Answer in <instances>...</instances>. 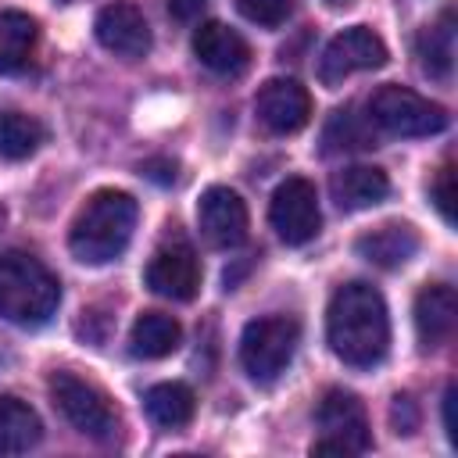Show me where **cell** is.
<instances>
[{
	"label": "cell",
	"instance_id": "cell-1",
	"mask_svg": "<svg viewBox=\"0 0 458 458\" xmlns=\"http://www.w3.org/2000/svg\"><path fill=\"white\" fill-rule=\"evenodd\" d=\"M326 340L329 351L351 369L379 365L390 347V318L383 293L369 283H344L326 308Z\"/></svg>",
	"mask_w": 458,
	"mask_h": 458
},
{
	"label": "cell",
	"instance_id": "cell-2",
	"mask_svg": "<svg viewBox=\"0 0 458 458\" xmlns=\"http://www.w3.org/2000/svg\"><path fill=\"white\" fill-rule=\"evenodd\" d=\"M136 200L125 190H97L75 215L68 233V250L82 265H107L114 261L136 229Z\"/></svg>",
	"mask_w": 458,
	"mask_h": 458
},
{
	"label": "cell",
	"instance_id": "cell-3",
	"mask_svg": "<svg viewBox=\"0 0 458 458\" xmlns=\"http://www.w3.org/2000/svg\"><path fill=\"white\" fill-rule=\"evenodd\" d=\"M57 304H61V283L39 258L25 250L0 254V318L36 329L50 322Z\"/></svg>",
	"mask_w": 458,
	"mask_h": 458
},
{
	"label": "cell",
	"instance_id": "cell-4",
	"mask_svg": "<svg viewBox=\"0 0 458 458\" xmlns=\"http://www.w3.org/2000/svg\"><path fill=\"white\" fill-rule=\"evenodd\" d=\"M301 340V322L290 315H261L243 326L240 336V365L254 383H272L293 361Z\"/></svg>",
	"mask_w": 458,
	"mask_h": 458
},
{
	"label": "cell",
	"instance_id": "cell-5",
	"mask_svg": "<svg viewBox=\"0 0 458 458\" xmlns=\"http://www.w3.org/2000/svg\"><path fill=\"white\" fill-rule=\"evenodd\" d=\"M365 118L390 136H437L447 129V111L440 104L397 82H386L369 97Z\"/></svg>",
	"mask_w": 458,
	"mask_h": 458
},
{
	"label": "cell",
	"instance_id": "cell-6",
	"mask_svg": "<svg viewBox=\"0 0 458 458\" xmlns=\"http://www.w3.org/2000/svg\"><path fill=\"white\" fill-rule=\"evenodd\" d=\"M50 397H54L57 411L82 437L100 440V444H111L118 437V411L111 408L104 390H97L89 379H79L75 372H54L50 376Z\"/></svg>",
	"mask_w": 458,
	"mask_h": 458
},
{
	"label": "cell",
	"instance_id": "cell-7",
	"mask_svg": "<svg viewBox=\"0 0 458 458\" xmlns=\"http://www.w3.org/2000/svg\"><path fill=\"white\" fill-rule=\"evenodd\" d=\"M315 419L322 426V440L311 444V454H358L369 451L372 433L365 419V404L351 390H326V397L315 408Z\"/></svg>",
	"mask_w": 458,
	"mask_h": 458
},
{
	"label": "cell",
	"instance_id": "cell-8",
	"mask_svg": "<svg viewBox=\"0 0 458 458\" xmlns=\"http://www.w3.org/2000/svg\"><path fill=\"white\" fill-rule=\"evenodd\" d=\"M383 64H386V43L369 25H351L326 43L318 57V79L322 86H340L347 75L372 72Z\"/></svg>",
	"mask_w": 458,
	"mask_h": 458
},
{
	"label": "cell",
	"instance_id": "cell-9",
	"mask_svg": "<svg viewBox=\"0 0 458 458\" xmlns=\"http://www.w3.org/2000/svg\"><path fill=\"white\" fill-rule=\"evenodd\" d=\"M268 222L279 233V240L290 243V247H301V243L315 240V233L322 225L315 186L301 175H290L286 182H279L276 193H272V204H268Z\"/></svg>",
	"mask_w": 458,
	"mask_h": 458
},
{
	"label": "cell",
	"instance_id": "cell-10",
	"mask_svg": "<svg viewBox=\"0 0 458 458\" xmlns=\"http://www.w3.org/2000/svg\"><path fill=\"white\" fill-rule=\"evenodd\" d=\"M254 114L268 132L290 136L308 125L311 97L297 79H268L254 97Z\"/></svg>",
	"mask_w": 458,
	"mask_h": 458
},
{
	"label": "cell",
	"instance_id": "cell-11",
	"mask_svg": "<svg viewBox=\"0 0 458 458\" xmlns=\"http://www.w3.org/2000/svg\"><path fill=\"white\" fill-rule=\"evenodd\" d=\"M197 222L211 247H240L247 240V204L229 186H208L197 200Z\"/></svg>",
	"mask_w": 458,
	"mask_h": 458
},
{
	"label": "cell",
	"instance_id": "cell-12",
	"mask_svg": "<svg viewBox=\"0 0 458 458\" xmlns=\"http://www.w3.org/2000/svg\"><path fill=\"white\" fill-rule=\"evenodd\" d=\"M93 32H97L104 50L122 54V57H143L150 50L147 18H143V11L136 4H125V0H114V4L100 7L97 21H93Z\"/></svg>",
	"mask_w": 458,
	"mask_h": 458
},
{
	"label": "cell",
	"instance_id": "cell-13",
	"mask_svg": "<svg viewBox=\"0 0 458 458\" xmlns=\"http://www.w3.org/2000/svg\"><path fill=\"white\" fill-rule=\"evenodd\" d=\"M193 54H197V61H200L208 72L225 75V79L243 75L247 64H250V47H247V39H243L236 29L222 25V21H200V25L193 29Z\"/></svg>",
	"mask_w": 458,
	"mask_h": 458
},
{
	"label": "cell",
	"instance_id": "cell-14",
	"mask_svg": "<svg viewBox=\"0 0 458 458\" xmlns=\"http://www.w3.org/2000/svg\"><path fill=\"white\" fill-rule=\"evenodd\" d=\"M147 286L168 301H193L200 286V261L186 243L161 247L147 265Z\"/></svg>",
	"mask_w": 458,
	"mask_h": 458
},
{
	"label": "cell",
	"instance_id": "cell-15",
	"mask_svg": "<svg viewBox=\"0 0 458 458\" xmlns=\"http://www.w3.org/2000/svg\"><path fill=\"white\" fill-rule=\"evenodd\" d=\"M454 318H458L454 290L447 283H426L415 297V333H419L422 351L447 344V336L454 333Z\"/></svg>",
	"mask_w": 458,
	"mask_h": 458
},
{
	"label": "cell",
	"instance_id": "cell-16",
	"mask_svg": "<svg viewBox=\"0 0 458 458\" xmlns=\"http://www.w3.org/2000/svg\"><path fill=\"white\" fill-rule=\"evenodd\" d=\"M329 193L340 211H365V208H376L379 200H386L390 179L376 165H351V168L333 172Z\"/></svg>",
	"mask_w": 458,
	"mask_h": 458
},
{
	"label": "cell",
	"instance_id": "cell-17",
	"mask_svg": "<svg viewBox=\"0 0 458 458\" xmlns=\"http://www.w3.org/2000/svg\"><path fill=\"white\" fill-rule=\"evenodd\" d=\"M354 250H358L369 265H376V268H401L404 261L415 258V250H419V233H415L411 225H404V222H386V225H379V229L358 236Z\"/></svg>",
	"mask_w": 458,
	"mask_h": 458
},
{
	"label": "cell",
	"instance_id": "cell-18",
	"mask_svg": "<svg viewBox=\"0 0 458 458\" xmlns=\"http://www.w3.org/2000/svg\"><path fill=\"white\" fill-rule=\"evenodd\" d=\"M43 440L39 415L11 394H0V454H21L32 451Z\"/></svg>",
	"mask_w": 458,
	"mask_h": 458
},
{
	"label": "cell",
	"instance_id": "cell-19",
	"mask_svg": "<svg viewBox=\"0 0 458 458\" xmlns=\"http://www.w3.org/2000/svg\"><path fill=\"white\" fill-rule=\"evenodd\" d=\"M182 340V326L165 315V311H143L136 322H132V333H129V347L136 358H147V361H157V358H168Z\"/></svg>",
	"mask_w": 458,
	"mask_h": 458
},
{
	"label": "cell",
	"instance_id": "cell-20",
	"mask_svg": "<svg viewBox=\"0 0 458 458\" xmlns=\"http://www.w3.org/2000/svg\"><path fill=\"white\" fill-rule=\"evenodd\" d=\"M143 408H147V419L161 429H182L193 411H197V397L186 383H154L147 394H143Z\"/></svg>",
	"mask_w": 458,
	"mask_h": 458
},
{
	"label": "cell",
	"instance_id": "cell-21",
	"mask_svg": "<svg viewBox=\"0 0 458 458\" xmlns=\"http://www.w3.org/2000/svg\"><path fill=\"white\" fill-rule=\"evenodd\" d=\"M36 21L25 11H0V75H14L36 50Z\"/></svg>",
	"mask_w": 458,
	"mask_h": 458
},
{
	"label": "cell",
	"instance_id": "cell-22",
	"mask_svg": "<svg viewBox=\"0 0 458 458\" xmlns=\"http://www.w3.org/2000/svg\"><path fill=\"white\" fill-rule=\"evenodd\" d=\"M43 140H47V129L39 118L21 111L0 114V161H25L43 147Z\"/></svg>",
	"mask_w": 458,
	"mask_h": 458
},
{
	"label": "cell",
	"instance_id": "cell-23",
	"mask_svg": "<svg viewBox=\"0 0 458 458\" xmlns=\"http://www.w3.org/2000/svg\"><path fill=\"white\" fill-rule=\"evenodd\" d=\"M419 61H422V72L433 75V79H447L451 75V64H454V14L451 11H444L437 25L422 29Z\"/></svg>",
	"mask_w": 458,
	"mask_h": 458
},
{
	"label": "cell",
	"instance_id": "cell-24",
	"mask_svg": "<svg viewBox=\"0 0 458 458\" xmlns=\"http://www.w3.org/2000/svg\"><path fill=\"white\" fill-rule=\"evenodd\" d=\"M369 118L361 122L354 114V107H340L333 111L326 132H322V143H326V154H336V150H365V147H376V136L369 132Z\"/></svg>",
	"mask_w": 458,
	"mask_h": 458
},
{
	"label": "cell",
	"instance_id": "cell-25",
	"mask_svg": "<svg viewBox=\"0 0 458 458\" xmlns=\"http://www.w3.org/2000/svg\"><path fill=\"white\" fill-rule=\"evenodd\" d=\"M293 4L297 0H236L240 14L254 25H265V29H276L283 25L290 14H293Z\"/></svg>",
	"mask_w": 458,
	"mask_h": 458
},
{
	"label": "cell",
	"instance_id": "cell-26",
	"mask_svg": "<svg viewBox=\"0 0 458 458\" xmlns=\"http://www.w3.org/2000/svg\"><path fill=\"white\" fill-rule=\"evenodd\" d=\"M429 200H433V208L440 211V218L444 222H454V172H451V165H444L437 175H433V182H429Z\"/></svg>",
	"mask_w": 458,
	"mask_h": 458
},
{
	"label": "cell",
	"instance_id": "cell-27",
	"mask_svg": "<svg viewBox=\"0 0 458 458\" xmlns=\"http://www.w3.org/2000/svg\"><path fill=\"white\" fill-rule=\"evenodd\" d=\"M390 426L397 437H411L419 429V404L408 394H397L390 404Z\"/></svg>",
	"mask_w": 458,
	"mask_h": 458
},
{
	"label": "cell",
	"instance_id": "cell-28",
	"mask_svg": "<svg viewBox=\"0 0 458 458\" xmlns=\"http://www.w3.org/2000/svg\"><path fill=\"white\" fill-rule=\"evenodd\" d=\"M204 7H208V0H168V14L175 21H193Z\"/></svg>",
	"mask_w": 458,
	"mask_h": 458
},
{
	"label": "cell",
	"instance_id": "cell-29",
	"mask_svg": "<svg viewBox=\"0 0 458 458\" xmlns=\"http://www.w3.org/2000/svg\"><path fill=\"white\" fill-rule=\"evenodd\" d=\"M454 397H458V390H454V383L444 390V433H447V440L451 444H458V422H454Z\"/></svg>",
	"mask_w": 458,
	"mask_h": 458
},
{
	"label": "cell",
	"instance_id": "cell-30",
	"mask_svg": "<svg viewBox=\"0 0 458 458\" xmlns=\"http://www.w3.org/2000/svg\"><path fill=\"white\" fill-rule=\"evenodd\" d=\"M143 172H147L154 182H172V179H175V165H172V161H147Z\"/></svg>",
	"mask_w": 458,
	"mask_h": 458
},
{
	"label": "cell",
	"instance_id": "cell-31",
	"mask_svg": "<svg viewBox=\"0 0 458 458\" xmlns=\"http://www.w3.org/2000/svg\"><path fill=\"white\" fill-rule=\"evenodd\" d=\"M0 225H4V208H0Z\"/></svg>",
	"mask_w": 458,
	"mask_h": 458
},
{
	"label": "cell",
	"instance_id": "cell-32",
	"mask_svg": "<svg viewBox=\"0 0 458 458\" xmlns=\"http://www.w3.org/2000/svg\"><path fill=\"white\" fill-rule=\"evenodd\" d=\"M329 4H347V0H329Z\"/></svg>",
	"mask_w": 458,
	"mask_h": 458
}]
</instances>
